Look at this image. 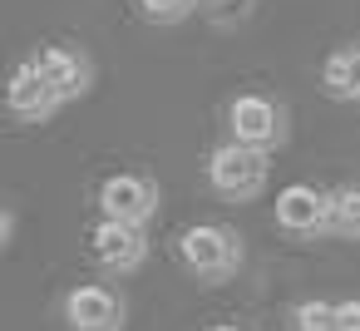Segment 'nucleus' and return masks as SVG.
I'll use <instances>...</instances> for the list:
<instances>
[{
    "label": "nucleus",
    "mask_w": 360,
    "mask_h": 331,
    "mask_svg": "<svg viewBox=\"0 0 360 331\" xmlns=\"http://www.w3.org/2000/svg\"><path fill=\"white\" fill-rule=\"evenodd\" d=\"M178 262L202 287H217V282H227L242 267V237L227 223H198V227H188L178 237Z\"/></svg>",
    "instance_id": "1"
},
{
    "label": "nucleus",
    "mask_w": 360,
    "mask_h": 331,
    "mask_svg": "<svg viewBox=\"0 0 360 331\" xmlns=\"http://www.w3.org/2000/svg\"><path fill=\"white\" fill-rule=\"evenodd\" d=\"M266 173H271L266 154L242 149V144H232V139L207 154V183H212V193L227 198V203H252V198L266 188Z\"/></svg>",
    "instance_id": "2"
},
{
    "label": "nucleus",
    "mask_w": 360,
    "mask_h": 331,
    "mask_svg": "<svg viewBox=\"0 0 360 331\" xmlns=\"http://www.w3.org/2000/svg\"><path fill=\"white\" fill-rule=\"evenodd\" d=\"M227 129H232V144L271 154L286 144V109L266 94H237L227 109Z\"/></svg>",
    "instance_id": "3"
},
{
    "label": "nucleus",
    "mask_w": 360,
    "mask_h": 331,
    "mask_svg": "<svg viewBox=\"0 0 360 331\" xmlns=\"http://www.w3.org/2000/svg\"><path fill=\"white\" fill-rule=\"evenodd\" d=\"M158 203H163V193H158V183H153L148 173H114V178L99 183V208H104V218H114V223L143 227V223L158 213Z\"/></svg>",
    "instance_id": "4"
},
{
    "label": "nucleus",
    "mask_w": 360,
    "mask_h": 331,
    "mask_svg": "<svg viewBox=\"0 0 360 331\" xmlns=\"http://www.w3.org/2000/svg\"><path fill=\"white\" fill-rule=\"evenodd\" d=\"M276 227L291 237H326L330 232V193L316 183H286L276 193Z\"/></svg>",
    "instance_id": "5"
},
{
    "label": "nucleus",
    "mask_w": 360,
    "mask_h": 331,
    "mask_svg": "<svg viewBox=\"0 0 360 331\" xmlns=\"http://www.w3.org/2000/svg\"><path fill=\"white\" fill-rule=\"evenodd\" d=\"M89 257H94L104 272L124 277V272H139V267L148 262V237H143V227L99 218V223L89 227Z\"/></svg>",
    "instance_id": "6"
},
{
    "label": "nucleus",
    "mask_w": 360,
    "mask_h": 331,
    "mask_svg": "<svg viewBox=\"0 0 360 331\" xmlns=\"http://www.w3.org/2000/svg\"><path fill=\"white\" fill-rule=\"evenodd\" d=\"M30 65L45 75V85L60 94V104L84 99L89 85H94V60H89L79 45H40V50L30 55Z\"/></svg>",
    "instance_id": "7"
},
{
    "label": "nucleus",
    "mask_w": 360,
    "mask_h": 331,
    "mask_svg": "<svg viewBox=\"0 0 360 331\" xmlns=\"http://www.w3.org/2000/svg\"><path fill=\"white\" fill-rule=\"evenodd\" d=\"M124 316H129V306L109 282H79L65 296L70 331H124Z\"/></svg>",
    "instance_id": "8"
},
{
    "label": "nucleus",
    "mask_w": 360,
    "mask_h": 331,
    "mask_svg": "<svg viewBox=\"0 0 360 331\" xmlns=\"http://www.w3.org/2000/svg\"><path fill=\"white\" fill-rule=\"evenodd\" d=\"M6 109H11L15 119H25V124H45V119L60 109V94L45 85V75H40L30 60H20V65L11 70V80H6Z\"/></svg>",
    "instance_id": "9"
},
{
    "label": "nucleus",
    "mask_w": 360,
    "mask_h": 331,
    "mask_svg": "<svg viewBox=\"0 0 360 331\" xmlns=\"http://www.w3.org/2000/svg\"><path fill=\"white\" fill-rule=\"evenodd\" d=\"M321 85L330 99H360V40L355 45H340L326 55L321 65Z\"/></svg>",
    "instance_id": "10"
},
{
    "label": "nucleus",
    "mask_w": 360,
    "mask_h": 331,
    "mask_svg": "<svg viewBox=\"0 0 360 331\" xmlns=\"http://www.w3.org/2000/svg\"><path fill=\"white\" fill-rule=\"evenodd\" d=\"M330 232L345 242H360V183H345L330 193Z\"/></svg>",
    "instance_id": "11"
},
{
    "label": "nucleus",
    "mask_w": 360,
    "mask_h": 331,
    "mask_svg": "<svg viewBox=\"0 0 360 331\" xmlns=\"http://www.w3.org/2000/svg\"><path fill=\"white\" fill-rule=\"evenodd\" d=\"M291 331H335V301L306 296L291 306Z\"/></svg>",
    "instance_id": "12"
},
{
    "label": "nucleus",
    "mask_w": 360,
    "mask_h": 331,
    "mask_svg": "<svg viewBox=\"0 0 360 331\" xmlns=\"http://www.w3.org/2000/svg\"><path fill=\"white\" fill-rule=\"evenodd\" d=\"M252 11H257V0H202V15H207L217 30H237V25H247Z\"/></svg>",
    "instance_id": "13"
},
{
    "label": "nucleus",
    "mask_w": 360,
    "mask_h": 331,
    "mask_svg": "<svg viewBox=\"0 0 360 331\" xmlns=\"http://www.w3.org/2000/svg\"><path fill=\"white\" fill-rule=\"evenodd\" d=\"M139 6V15L143 20H153V25H178V20H188L202 0H134Z\"/></svg>",
    "instance_id": "14"
},
{
    "label": "nucleus",
    "mask_w": 360,
    "mask_h": 331,
    "mask_svg": "<svg viewBox=\"0 0 360 331\" xmlns=\"http://www.w3.org/2000/svg\"><path fill=\"white\" fill-rule=\"evenodd\" d=\"M335 331H360V296L335 301Z\"/></svg>",
    "instance_id": "15"
},
{
    "label": "nucleus",
    "mask_w": 360,
    "mask_h": 331,
    "mask_svg": "<svg viewBox=\"0 0 360 331\" xmlns=\"http://www.w3.org/2000/svg\"><path fill=\"white\" fill-rule=\"evenodd\" d=\"M207 331H247V326H227V321H222V326H207Z\"/></svg>",
    "instance_id": "16"
}]
</instances>
